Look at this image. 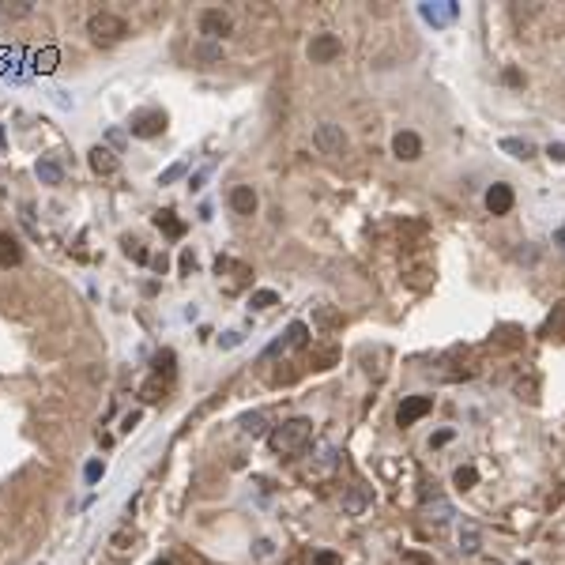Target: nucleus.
Here are the masks:
<instances>
[{
	"instance_id": "ddd939ff",
	"label": "nucleus",
	"mask_w": 565,
	"mask_h": 565,
	"mask_svg": "<svg viewBox=\"0 0 565 565\" xmlns=\"http://www.w3.org/2000/svg\"><path fill=\"white\" fill-rule=\"evenodd\" d=\"M23 264V245L11 234H0V268H16Z\"/></svg>"
},
{
	"instance_id": "5701e85b",
	"label": "nucleus",
	"mask_w": 565,
	"mask_h": 565,
	"mask_svg": "<svg viewBox=\"0 0 565 565\" xmlns=\"http://www.w3.org/2000/svg\"><path fill=\"white\" fill-rule=\"evenodd\" d=\"M343 509L351 512V517H358V512L366 509V490L362 486H351V494L343 497Z\"/></svg>"
},
{
	"instance_id": "39448f33",
	"label": "nucleus",
	"mask_w": 565,
	"mask_h": 565,
	"mask_svg": "<svg viewBox=\"0 0 565 565\" xmlns=\"http://www.w3.org/2000/svg\"><path fill=\"white\" fill-rule=\"evenodd\" d=\"M339 53H343L339 34H313V42H309V61L313 64H332Z\"/></svg>"
},
{
	"instance_id": "c85d7f7f",
	"label": "nucleus",
	"mask_w": 565,
	"mask_h": 565,
	"mask_svg": "<svg viewBox=\"0 0 565 565\" xmlns=\"http://www.w3.org/2000/svg\"><path fill=\"white\" fill-rule=\"evenodd\" d=\"M83 475H87V482H98L102 475H106V464H102V460H90V464L83 467Z\"/></svg>"
},
{
	"instance_id": "1a4fd4ad",
	"label": "nucleus",
	"mask_w": 565,
	"mask_h": 565,
	"mask_svg": "<svg viewBox=\"0 0 565 565\" xmlns=\"http://www.w3.org/2000/svg\"><path fill=\"white\" fill-rule=\"evenodd\" d=\"M392 155H396L400 162H415L418 155H423V140H418V133L403 128V133L392 136Z\"/></svg>"
},
{
	"instance_id": "2eb2a0df",
	"label": "nucleus",
	"mask_w": 565,
	"mask_h": 565,
	"mask_svg": "<svg viewBox=\"0 0 565 565\" xmlns=\"http://www.w3.org/2000/svg\"><path fill=\"white\" fill-rule=\"evenodd\" d=\"M460 550H464V554H479V550H482V532H479V524L464 520V528H460Z\"/></svg>"
},
{
	"instance_id": "58836bf2",
	"label": "nucleus",
	"mask_w": 565,
	"mask_h": 565,
	"mask_svg": "<svg viewBox=\"0 0 565 565\" xmlns=\"http://www.w3.org/2000/svg\"><path fill=\"white\" fill-rule=\"evenodd\" d=\"M151 565H174V561H166V558H162V561H151Z\"/></svg>"
},
{
	"instance_id": "6ab92c4d",
	"label": "nucleus",
	"mask_w": 565,
	"mask_h": 565,
	"mask_svg": "<svg viewBox=\"0 0 565 565\" xmlns=\"http://www.w3.org/2000/svg\"><path fill=\"white\" fill-rule=\"evenodd\" d=\"M242 430L249 433V437H264V433H268V418L260 415V411H253V415L242 418Z\"/></svg>"
},
{
	"instance_id": "412c9836",
	"label": "nucleus",
	"mask_w": 565,
	"mask_h": 565,
	"mask_svg": "<svg viewBox=\"0 0 565 565\" xmlns=\"http://www.w3.org/2000/svg\"><path fill=\"white\" fill-rule=\"evenodd\" d=\"M174 362H177V354L174 351H159L155 354V377H174Z\"/></svg>"
},
{
	"instance_id": "dca6fc26",
	"label": "nucleus",
	"mask_w": 565,
	"mask_h": 565,
	"mask_svg": "<svg viewBox=\"0 0 565 565\" xmlns=\"http://www.w3.org/2000/svg\"><path fill=\"white\" fill-rule=\"evenodd\" d=\"M34 174H38V181H42V185H61V181H64V166L53 162V159H38Z\"/></svg>"
},
{
	"instance_id": "f8f14e48",
	"label": "nucleus",
	"mask_w": 565,
	"mask_h": 565,
	"mask_svg": "<svg viewBox=\"0 0 565 565\" xmlns=\"http://www.w3.org/2000/svg\"><path fill=\"white\" fill-rule=\"evenodd\" d=\"M230 207L238 215H256V192H253V185H234L230 189Z\"/></svg>"
},
{
	"instance_id": "393cba45",
	"label": "nucleus",
	"mask_w": 565,
	"mask_h": 565,
	"mask_svg": "<svg viewBox=\"0 0 565 565\" xmlns=\"http://www.w3.org/2000/svg\"><path fill=\"white\" fill-rule=\"evenodd\" d=\"M275 301H279V294H275V291H253V294H249V306H253V309H268V306H275Z\"/></svg>"
},
{
	"instance_id": "20e7f679",
	"label": "nucleus",
	"mask_w": 565,
	"mask_h": 565,
	"mask_svg": "<svg viewBox=\"0 0 565 565\" xmlns=\"http://www.w3.org/2000/svg\"><path fill=\"white\" fill-rule=\"evenodd\" d=\"M166 125H170L166 110H140V113H133V121H128V128H133V136H140V140L162 136V133H166Z\"/></svg>"
},
{
	"instance_id": "c9c22d12",
	"label": "nucleus",
	"mask_w": 565,
	"mask_h": 565,
	"mask_svg": "<svg viewBox=\"0 0 565 565\" xmlns=\"http://www.w3.org/2000/svg\"><path fill=\"white\" fill-rule=\"evenodd\" d=\"M204 177H207V170H200V174H192L189 189H192V192H200V189H204Z\"/></svg>"
},
{
	"instance_id": "4468645a",
	"label": "nucleus",
	"mask_w": 565,
	"mask_h": 565,
	"mask_svg": "<svg viewBox=\"0 0 565 565\" xmlns=\"http://www.w3.org/2000/svg\"><path fill=\"white\" fill-rule=\"evenodd\" d=\"M151 222L166 234V238H174V242L181 238V234H185V222H181L174 212H170V207H166V212H155V219H151Z\"/></svg>"
},
{
	"instance_id": "4be33fe9",
	"label": "nucleus",
	"mask_w": 565,
	"mask_h": 565,
	"mask_svg": "<svg viewBox=\"0 0 565 565\" xmlns=\"http://www.w3.org/2000/svg\"><path fill=\"white\" fill-rule=\"evenodd\" d=\"M162 392H166L162 377H151V380H143L140 396H143V403H159V400H162Z\"/></svg>"
},
{
	"instance_id": "a878e982",
	"label": "nucleus",
	"mask_w": 565,
	"mask_h": 565,
	"mask_svg": "<svg viewBox=\"0 0 565 565\" xmlns=\"http://www.w3.org/2000/svg\"><path fill=\"white\" fill-rule=\"evenodd\" d=\"M177 177H185V162H174V166H166V170H162V177H159V185H174Z\"/></svg>"
},
{
	"instance_id": "bb28decb",
	"label": "nucleus",
	"mask_w": 565,
	"mask_h": 565,
	"mask_svg": "<svg viewBox=\"0 0 565 565\" xmlns=\"http://www.w3.org/2000/svg\"><path fill=\"white\" fill-rule=\"evenodd\" d=\"M196 61L215 64V61H222V49H219V46H196Z\"/></svg>"
},
{
	"instance_id": "f3484780",
	"label": "nucleus",
	"mask_w": 565,
	"mask_h": 565,
	"mask_svg": "<svg viewBox=\"0 0 565 565\" xmlns=\"http://www.w3.org/2000/svg\"><path fill=\"white\" fill-rule=\"evenodd\" d=\"M502 151L512 155V159H524V162H528L532 155H535V143H532V140H520V136H505V140H502Z\"/></svg>"
},
{
	"instance_id": "473e14b6",
	"label": "nucleus",
	"mask_w": 565,
	"mask_h": 565,
	"mask_svg": "<svg viewBox=\"0 0 565 565\" xmlns=\"http://www.w3.org/2000/svg\"><path fill=\"white\" fill-rule=\"evenodd\" d=\"M242 339H245L242 332H227V336H219V343H222V347H238Z\"/></svg>"
},
{
	"instance_id": "0eeeda50",
	"label": "nucleus",
	"mask_w": 565,
	"mask_h": 565,
	"mask_svg": "<svg viewBox=\"0 0 565 565\" xmlns=\"http://www.w3.org/2000/svg\"><path fill=\"white\" fill-rule=\"evenodd\" d=\"M430 411H433V396H407L400 403V411H396V423L400 426H415L418 418H426Z\"/></svg>"
},
{
	"instance_id": "9b49d317",
	"label": "nucleus",
	"mask_w": 565,
	"mask_h": 565,
	"mask_svg": "<svg viewBox=\"0 0 565 565\" xmlns=\"http://www.w3.org/2000/svg\"><path fill=\"white\" fill-rule=\"evenodd\" d=\"M87 162H90V170L95 174H102V177H110V174H117V155L110 151V147H90V155H87Z\"/></svg>"
},
{
	"instance_id": "a211bd4d",
	"label": "nucleus",
	"mask_w": 565,
	"mask_h": 565,
	"mask_svg": "<svg viewBox=\"0 0 565 565\" xmlns=\"http://www.w3.org/2000/svg\"><path fill=\"white\" fill-rule=\"evenodd\" d=\"M475 482H479V471L471 467V464H460L452 471V486H456V490H475Z\"/></svg>"
},
{
	"instance_id": "2f4dec72",
	"label": "nucleus",
	"mask_w": 565,
	"mask_h": 565,
	"mask_svg": "<svg viewBox=\"0 0 565 565\" xmlns=\"http://www.w3.org/2000/svg\"><path fill=\"white\" fill-rule=\"evenodd\" d=\"M546 159H550V162H565V143H550V147H546Z\"/></svg>"
},
{
	"instance_id": "e433bc0d",
	"label": "nucleus",
	"mask_w": 565,
	"mask_h": 565,
	"mask_svg": "<svg viewBox=\"0 0 565 565\" xmlns=\"http://www.w3.org/2000/svg\"><path fill=\"white\" fill-rule=\"evenodd\" d=\"M136 423H140V411H133V415H125V426H121V430H125V433H133V430H136Z\"/></svg>"
},
{
	"instance_id": "7c9ffc66",
	"label": "nucleus",
	"mask_w": 565,
	"mask_h": 565,
	"mask_svg": "<svg viewBox=\"0 0 565 565\" xmlns=\"http://www.w3.org/2000/svg\"><path fill=\"white\" fill-rule=\"evenodd\" d=\"M313 565H339V554L336 550H321V554L313 558Z\"/></svg>"
},
{
	"instance_id": "f704fd0d",
	"label": "nucleus",
	"mask_w": 565,
	"mask_h": 565,
	"mask_svg": "<svg viewBox=\"0 0 565 565\" xmlns=\"http://www.w3.org/2000/svg\"><path fill=\"white\" fill-rule=\"evenodd\" d=\"M449 441H452V430H441V433H433V441H430V445L437 449V445H449Z\"/></svg>"
},
{
	"instance_id": "ea45409f",
	"label": "nucleus",
	"mask_w": 565,
	"mask_h": 565,
	"mask_svg": "<svg viewBox=\"0 0 565 565\" xmlns=\"http://www.w3.org/2000/svg\"><path fill=\"white\" fill-rule=\"evenodd\" d=\"M520 565H532V561H520Z\"/></svg>"
},
{
	"instance_id": "c756f323",
	"label": "nucleus",
	"mask_w": 565,
	"mask_h": 565,
	"mask_svg": "<svg viewBox=\"0 0 565 565\" xmlns=\"http://www.w3.org/2000/svg\"><path fill=\"white\" fill-rule=\"evenodd\" d=\"M177 268H181V275H192V271H196V256L189 253V249L181 253V264H177Z\"/></svg>"
},
{
	"instance_id": "f03ea898",
	"label": "nucleus",
	"mask_w": 565,
	"mask_h": 565,
	"mask_svg": "<svg viewBox=\"0 0 565 565\" xmlns=\"http://www.w3.org/2000/svg\"><path fill=\"white\" fill-rule=\"evenodd\" d=\"M87 31H90V38H95V42L113 46V42H121V38L128 34V23L117 16V11H95V16H90V23H87Z\"/></svg>"
},
{
	"instance_id": "b1692460",
	"label": "nucleus",
	"mask_w": 565,
	"mask_h": 565,
	"mask_svg": "<svg viewBox=\"0 0 565 565\" xmlns=\"http://www.w3.org/2000/svg\"><path fill=\"white\" fill-rule=\"evenodd\" d=\"M121 245H125V256H133L136 264H151V256H147V249H143V242H136V238H125Z\"/></svg>"
},
{
	"instance_id": "9d476101",
	"label": "nucleus",
	"mask_w": 565,
	"mask_h": 565,
	"mask_svg": "<svg viewBox=\"0 0 565 565\" xmlns=\"http://www.w3.org/2000/svg\"><path fill=\"white\" fill-rule=\"evenodd\" d=\"M486 212L490 215H509L512 212V189L509 185H490V192H486Z\"/></svg>"
},
{
	"instance_id": "6e6552de",
	"label": "nucleus",
	"mask_w": 565,
	"mask_h": 565,
	"mask_svg": "<svg viewBox=\"0 0 565 565\" xmlns=\"http://www.w3.org/2000/svg\"><path fill=\"white\" fill-rule=\"evenodd\" d=\"M200 34L204 38H227L230 34V16L222 8H204L200 11Z\"/></svg>"
},
{
	"instance_id": "cd10ccee",
	"label": "nucleus",
	"mask_w": 565,
	"mask_h": 565,
	"mask_svg": "<svg viewBox=\"0 0 565 565\" xmlns=\"http://www.w3.org/2000/svg\"><path fill=\"white\" fill-rule=\"evenodd\" d=\"M133 528H121V532H113V539H110V546L113 550H128V543H133Z\"/></svg>"
},
{
	"instance_id": "72a5a7b5",
	"label": "nucleus",
	"mask_w": 565,
	"mask_h": 565,
	"mask_svg": "<svg viewBox=\"0 0 565 565\" xmlns=\"http://www.w3.org/2000/svg\"><path fill=\"white\" fill-rule=\"evenodd\" d=\"M151 268L159 271V275H166V268H170V260H166V253H159V256H151Z\"/></svg>"
},
{
	"instance_id": "7ed1b4c3",
	"label": "nucleus",
	"mask_w": 565,
	"mask_h": 565,
	"mask_svg": "<svg viewBox=\"0 0 565 565\" xmlns=\"http://www.w3.org/2000/svg\"><path fill=\"white\" fill-rule=\"evenodd\" d=\"M313 143H317L321 155H328V159H343V155L351 151L347 133H343L339 125H332V121H324V125L313 128Z\"/></svg>"
},
{
	"instance_id": "aec40b11",
	"label": "nucleus",
	"mask_w": 565,
	"mask_h": 565,
	"mask_svg": "<svg viewBox=\"0 0 565 565\" xmlns=\"http://www.w3.org/2000/svg\"><path fill=\"white\" fill-rule=\"evenodd\" d=\"M309 343V324L306 321H294L286 328V347H306Z\"/></svg>"
},
{
	"instance_id": "423d86ee",
	"label": "nucleus",
	"mask_w": 565,
	"mask_h": 565,
	"mask_svg": "<svg viewBox=\"0 0 565 565\" xmlns=\"http://www.w3.org/2000/svg\"><path fill=\"white\" fill-rule=\"evenodd\" d=\"M418 16H423L430 27H449V23L460 16L456 0H437V4H418Z\"/></svg>"
},
{
	"instance_id": "4c0bfd02",
	"label": "nucleus",
	"mask_w": 565,
	"mask_h": 565,
	"mask_svg": "<svg viewBox=\"0 0 565 565\" xmlns=\"http://www.w3.org/2000/svg\"><path fill=\"white\" fill-rule=\"evenodd\" d=\"M558 242H561V245H565V227H561V230H558Z\"/></svg>"
},
{
	"instance_id": "f257e3e1",
	"label": "nucleus",
	"mask_w": 565,
	"mask_h": 565,
	"mask_svg": "<svg viewBox=\"0 0 565 565\" xmlns=\"http://www.w3.org/2000/svg\"><path fill=\"white\" fill-rule=\"evenodd\" d=\"M309 437H313L309 418H291V423H283L279 430L268 433V445H271L275 456H294V452H301L309 445Z\"/></svg>"
}]
</instances>
